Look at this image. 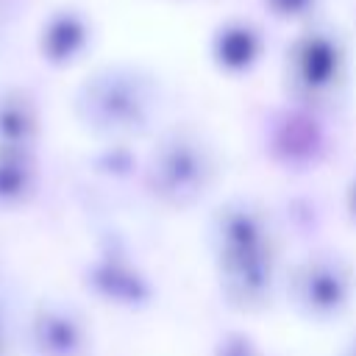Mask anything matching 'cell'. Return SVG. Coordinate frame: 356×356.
<instances>
[{"mask_svg": "<svg viewBox=\"0 0 356 356\" xmlns=\"http://www.w3.org/2000/svg\"><path fill=\"white\" fill-rule=\"evenodd\" d=\"M211 356H264V350L259 348V342L250 334H245V331H225L214 342V353Z\"/></svg>", "mask_w": 356, "mask_h": 356, "instance_id": "obj_13", "label": "cell"}, {"mask_svg": "<svg viewBox=\"0 0 356 356\" xmlns=\"http://www.w3.org/2000/svg\"><path fill=\"white\" fill-rule=\"evenodd\" d=\"M81 284L89 298L120 312H142L156 300V286L147 270L120 242H100L86 256Z\"/></svg>", "mask_w": 356, "mask_h": 356, "instance_id": "obj_6", "label": "cell"}, {"mask_svg": "<svg viewBox=\"0 0 356 356\" xmlns=\"http://www.w3.org/2000/svg\"><path fill=\"white\" fill-rule=\"evenodd\" d=\"M161 114V86L136 64H103L72 92L75 122L103 145H128L147 136Z\"/></svg>", "mask_w": 356, "mask_h": 356, "instance_id": "obj_2", "label": "cell"}, {"mask_svg": "<svg viewBox=\"0 0 356 356\" xmlns=\"http://www.w3.org/2000/svg\"><path fill=\"white\" fill-rule=\"evenodd\" d=\"M281 295L300 320L337 323L356 300V267L337 250L306 253L281 275Z\"/></svg>", "mask_w": 356, "mask_h": 356, "instance_id": "obj_5", "label": "cell"}, {"mask_svg": "<svg viewBox=\"0 0 356 356\" xmlns=\"http://www.w3.org/2000/svg\"><path fill=\"white\" fill-rule=\"evenodd\" d=\"M11 342H14V337H11L8 314H6V309L0 306V356H11Z\"/></svg>", "mask_w": 356, "mask_h": 356, "instance_id": "obj_14", "label": "cell"}, {"mask_svg": "<svg viewBox=\"0 0 356 356\" xmlns=\"http://www.w3.org/2000/svg\"><path fill=\"white\" fill-rule=\"evenodd\" d=\"M345 214H348V220L356 225V175L348 181V186H345Z\"/></svg>", "mask_w": 356, "mask_h": 356, "instance_id": "obj_15", "label": "cell"}, {"mask_svg": "<svg viewBox=\"0 0 356 356\" xmlns=\"http://www.w3.org/2000/svg\"><path fill=\"white\" fill-rule=\"evenodd\" d=\"M261 6L281 22H306L320 8V0H261Z\"/></svg>", "mask_w": 356, "mask_h": 356, "instance_id": "obj_12", "label": "cell"}, {"mask_svg": "<svg viewBox=\"0 0 356 356\" xmlns=\"http://www.w3.org/2000/svg\"><path fill=\"white\" fill-rule=\"evenodd\" d=\"M217 175L220 159L214 145L189 125L159 134L142 164L147 195L170 211L195 209L214 189Z\"/></svg>", "mask_w": 356, "mask_h": 356, "instance_id": "obj_3", "label": "cell"}, {"mask_svg": "<svg viewBox=\"0 0 356 356\" xmlns=\"http://www.w3.org/2000/svg\"><path fill=\"white\" fill-rule=\"evenodd\" d=\"M28 356H92L95 334L86 314L64 298H42L25 320Z\"/></svg>", "mask_w": 356, "mask_h": 356, "instance_id": "obj_7", "label": "cell"}, {"mask_svg": "<svg viewBox=\"0 0 356 356\" xmlns=\"http://www.w3.org/2000/svg\"><path fill=\"white\" fill-rule=\"evenodd\" d=\"M42 189L39 150L0 147V214L28 209Z\"/></svg>", "mask_w": 356, "mask_h": 356, "instance_id": "obj_11", "label": "cell"}, {"mask_svg": "<svg viewBox=\"0 0 356 356\" xmlns=\"http://www.w3.org/2000/svg\"><path fill=\"white\" fill-rule=\"evenodd\" d=\"M345 356H356V339H353V345L345 350Z\"/></svg>", "mask_w": 356, "mask_h": 356, "instance_id": "obj_16", "label": "cell"}, {"mask_svg": "<svg viewBox=\"0 0 356 356\" xmlns=\"http://www.w3.org/2000/svg\"><path fill=\"white\" fill-rule=\"evenodd\" d=\"M44 114L36 92L19 83L0 86V147L39 150Z\"/></svg>", "mask_w": 356, "mask_h": 356, "instance_id": "obj_10", "label": "cell"}, {"mask_svg": "<svg viewBox=\"0 0 356 356\" xmlns=\"http://www.w3.org/2000/svg\"><path fill=\"white\" fill-rule=\"evenodd\" d=\"M267 53L264 31L245 17H228L214 25L209 36V61L220 75L245 78L250 75Z\"/></svg>", "mask_w": 356, "mask_h": 356, "instance_id": "obj_9", "label": "cell"}, {"mask_svg": "<svg viewBox=\"0 0 356 356\" xmlns=\"http://www.w3.org/2000/svg\"><path fill=\"white\" fill-rule=\"evenodd\" d=\"M284 92L303 108L320 111L339 100L348 83V47L328 25L300 28L284 50Z\"/></svg>", "mask_w": 356, "mask_h": 356, "instance_id": "obj_4", "label": "cell"}, {"mask_svg": "<svg viewBox=\"0 0 356 356\" xmlns=\"http://www.w3.org/2000/svg\"><path fill=\"white\" fill-rule=\"evenodd\" d=\"M36 56L50 70H70L81 64L95 47V22L89 11L75 3L53 6L36 28Z\"/></svg>", "mask_w": 356, "mask_h": 356, "instance_id": "obj_8", "label": "cell"}, {"mask_svg": "<svg viewBox=\"0 0 356 356\" xmlns=\"http://www.w3.org/2000/svg\"><path fill=\"white\" fill-rule=\"evenodd\" d=\"M209 250L222 300L242 312L270 309L281 292L278 239L264 206L248 197L220 203L209 217Z\"/></svg>", "mask_w": 356, "mask_h": 356, "instance_id": "obj_1", "label": "cell"}]
</instances>
